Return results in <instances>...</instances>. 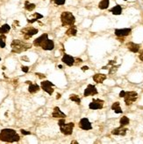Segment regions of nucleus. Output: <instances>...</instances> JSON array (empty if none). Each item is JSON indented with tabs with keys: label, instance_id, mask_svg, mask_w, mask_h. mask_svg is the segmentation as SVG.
Returning <instances> with one entry per match:
<instances>
[{
	"label": "nucleus",
	"instance_id": "f257e3e1",
	"mask_svg": "<svg viewBox=\"0 0 143 144\" xmlns=\"http://www.w3.org/2000/svg\"><path fill=\"white\" fill-rule=\"evenodd\" d=\"M20 140V136L14 129L4 128L0 132V141L5 142H16Z\"/></svg>",
	"mask_w": 143,
	"mask_h": 144
},
{
	"label": "nucleus",
	"instance_id": "f03ea898",
	"mask_svg": "<svg viewBox=\"0 0 143 144\" xmlns=\"http://www.w3.org/2000/svg\"><path fill=\"white\" fill-rule=\"evenodd\" d=\"M11 47H12V52L21 53L23 52H26V50L30 49L32 47V45L29 43H26V42L22 41V40H12V44H11Z\"/></svg>",
	"mask_w": 143,
	"mask_h": 144
},
{
	"label": "nucleus",
	"instance_id": "7ed1b4c3",
	"mask_svg": "<svg viewBox=\"0 0 143 144\" xmlns=\"http://www.w3.org/2000/svg\"><path fill=\"white\" fill-rule=\"evenodd\" d=\"M61 21L63 27H68V26L70 27L75 24L76 18L70 12H63L61 15Z\"/></svg>",
	"mask_w": 143,
	"mask_h": 144
},
{
	"label": "nucleus",
	"instance_id": "20e7f679",
	"mask_svg": "<svg viewBox=\"0 0 143 144\" xmlns=\"http://www.w3.org/2000/svg\"><path fill=\"white\" fill-rule=\"evenodd\" d=\"M58 125L60 127V130L64 136H70L73 133V129H74L75 124L73 122H69V123H66L65 119L61 118V120L58 122Z\"/></svg>",
	"mask_w": 143,
	"mask_h": 144
},
{
	"label": "nucleus",
	"instance_id": "39448f33",
	"mask_svg": "<svg viewBox=\"0 0 143 144\" xmlns=\"http://www.w3.org/2000/svg\"><path fill=\"white\" fill-rule=\"evenodd\" d=\"M138 98V94L134 91H128L126 92V95L124 97V100L126 106H131L134 101H136Z\"/></svg>",
	"mask_w": 143,
	"mask_h": 144
},
{
	"label": "nucleus",
	"instance_id": "423d86ee",
	"mask_svg": "<svg viewBox=\"0 0 143 144\" xmlns=\"http://www.w3.org/2000/svg\"><path fill=\"white\" fill-rule=\"evenodd\" d=\"M38 29L34 27H26L21 30V33L24 35L25 40H28V38H32L33 36H34L35 34L38 33Z\"/></svg>",
	"mask_w": 143,
	"mask_h": 144
},
{
	"label": "nucleus",
	"instance_id": "0eeeda50",
	"mask_svg": "<svg viewBox=\"0 0 143 144\" xmlns=\"http://www.w3.org/2000/svg\"><path fill=\"white\" fill-rule=\"evenodd\" d=\"M40 86H41V89L44 92L47 93L49 95H52L54 93V86L55 85L52 82H50L49 80H43L40 82Z\"/></svg>",
	"mask_w": 143,
	"mask_h": 144
},
{
	"label": "nucleus",
	"instance_id": "6e6552de",
	"mask_svg": "<svg viewBox=\"0 0 143 144\" xmlns=\"http://www.w3.org/2000/svg\"><path fill=\"white\" fill-rule=\"evenodd\" d=\"M104 103L105 101L102 100L100 99H93V100L90 103L89 105V108L91 110H98V109H102L104 106Z\"/></svg>",
	"mask_w": 143,
	"mask_h": 144
},
{
	"label": "nucleus",
	"instance_id": "1a4fd4ad",
	"mask_svg": "<svg viewBox=\"0 0 143 144\" xmlns=\"http://www.w3.org/2000/svg\"><path fill=\"white\" fill-rule=\"evenodd\" d=\"M132 32V29L131 28H123V29H116L114 31V33L115 35L118 37V38H124V37H126L128 35H130Z\"/></svg>",
	"mask_w": 143,
	"mask_h": 144
},
{
	"label": "nucleus",
	"instance_id": "9d476101",
	"mask_svg": "<svg viewBox=\"0 0 143 144\" xmlns=\"http://www.w3.org/2000/svg\"><path fill=\"white\" fill-rule=\"evenodd\" d=\"M96 94H98V90H97L96 86L91 84L88 85L84 90L83 96H84V97H88V96H94Z\"/></svg>",
	"mask_w": 143,
	"mask_h": 144
},
{
	"label": "nucleus",
	"instance_id": "9b49d317",
	"mask_svg": "<svg viewBox=\"0 0 143 144\" xmlns=\"http://www.w3.org/2000/svg\"><path fill=\"white\" fill-rule=\"evenodd\" d=\"M79 128L83 130H90L92 129V126L88 118H83L79 122Z\"/></svg>",
	"mask_w": 143,
	"mask_h": 144
},
{
	"label": "nucleus",
	"instance_id": "f8f14e48",
	"mask_svg": "<svg viewBox=\"0 0 143 144\" xmlns=\"http://www.w3.org/2000/svg\"><path fill=\"white\" fill-rule=\"evenodd\" d=\"M40 47L45 51H51L55 47V43L52 40L47 38L44 42H42V44L40 45Z\"/></svg>",
	"mask_w": 143,
	"mask_h": 144
},
{
	"label": "nucleus",
	"instance_id": "ddd939ff",
	"mask_svg": "<svg viewBox=\"0 0 143 144\" xmlns=\"http://www.w3.org/2000/svg\"><path fill=\"white\" fill-rule=\"evenodd\" d=\"M62 61L69 66H72L75 64V58L69 54H64L62 58Z\"/></svg>",
	"mask_w": 143,
	"mask_h": 144
},
{
	"label": "nucleus",
	"instance_id": "4468645a",
	"mask_svg": "<svg viewBox=\"0 0 143 144\" xmlns=\"http://www.w3.org/2000/svg\"><path fill=\"white\" fill-rule=\"evenodd\" d=\"M128 129L125 127H119L117 128H114L113 130L112 131V134L113 136H124L126 134V132H127Z\"/></svg>",
	"mask_w": 143,
	"mask_h": 144
},
{
	"label": "nucleus",
	"instance_id": "2eb2a0df",
	"mask_svg": "<svg viewBox=\"0 0 143 144\" xmlns=\"http://www.w3.org/2000/svg\"><path fill=\"white\" fill-rule=\"evenodd\" d=\"M26 84L29 85V88H28V91H29L30 94H35L40 90V86L38 84H35V83H33L30 80H26Z\"/></svg>",
	"mask_w": 143,
	"mask_h": 144
},
{
	"label": "nucleus",
	"instance_id": "dca6fc26",
	"mask_svg": "<svg viewBox=\"0 0 143 144\" xmlns=\"http://www.w3.org/2000/svg\"><path fill=\"white\" fill-rule=\"evenodd\" d=\"M126 47H127V49L129 50L130 52H134V53H137L139 51H140V46L139 45V44L133 43V42H129V43L126 44Z\"/></svg>",
	"mask_w": 143,
	"mask_h": 144
},
{
	"label": "nucleus",
	"instance_id": "f3484780",
	"mask_svg": "<svg viewBox=\"0 0 143 144\" xmlns=\"http://www.w3.org/2000/svg\"><path fill=\"white\" fill-rule=\"evenodd\" d=\"M107 76L105 75V74H97L95 75H93V77H92V79H93V80L95 81L96 83H98V84H101V83H103L104 81L106 80Z\"/></svg>",
	"mask_w": 143,
	"mask_h": 144
},
{
	"label": "nucleus",
	"instance_id": "a211bd4d",
	"mask_svg": "<svg viewBox=\"0 0 143 144\" xmlns=\"http://www.w3.org/2000/svg\"><path fill=\"white\" fill-rule=\"evenodd\" d=\"M52 116L54 118H65L66 114L63 113V112L61 111V109L58 108V106H55L54 108V111L53 114H52Z\"/></svg>",
	"mask_w": 143,
	"mask_h": 144
},
{
	"label": "nucleus",
	"instance_id": "6ab92c4d",
	"mask_svg": "<svg viewBox=\"0 0 143 144\" xmlns=\"http://www.w3.org/2000/svg\"><path fill=\"white\" fill-rule=\"evenodd\" d=\"M47 38H48V34L47 33H44L41 36H40L39 38H37L36 40L33 41V46H40V45L42 44V42L45 41Z\"/></svg>",
	"mask_w": 143,
	"mask_h": 144
},
{
	"label": "nucleus",
	"instance_id": "aec40b11",
	"mask_svg": "<svg viewBox=\"0 0 143 144\" xmlns=\"http://www.w3.org/2000/svg\"><path fill=\"white\" fill-rule=\"evenodd\" d=\"M66 35L69 37H74V36H76L77 34V30H76V27L75 26H72L69 28V29L66 31Z\"/></svg>",
	"mask_w": 143,
	"mask_h": 144
},
{
	"label": "nucleus",
	"instance_id": "412c9836",
	"mask_svg": "<svg viewBox=\"0 0 143 144\" xmlns=\"http://www.w3.org/2000/svg\"><path fill=\"white\" fill-rule=\"evenodd\" d=\"M110 12H112L113 15H121V13H122V7L119 4H117L111 9Z\"/></svg>",
	"mask_w": 143,
	"mask_h": 144
},
{
	"label": "nucleus",
	"instance_id": "4be33fe9",
	"mask_svg": "<svg viewBox=\"0 0 143 144\" xmlns=\"http://www.w3.org/2000/svg\"><path fill=\"white\" fill-rule=\"evenodd\" d=\"M112 110H113L116 114H122L123 113L122 109H121V108H120V103H119V101H116V102H114L113 104H112Z\"/></svg>",
	"mask_w": 143,
	"mask_h": 144
},
{
	"label": "nucleus",
	"instance_id": "5701e85b",
	"mask_svg": "<svg viewBox=\"0 0 143 144\" xmlns=\"http://www.w3.org/2000/svg\"><path fill=\"white\" fill-rule=\"evenodd\" d=\"M109 4H110V0H101L98 4V8L100 10H105L109 7Z\"/></svg>",
	"mask_w": 143,
	"mask_h": 144
},
{
	"label": "nucleus",
	"instance_id": "b1692460",
	"mask_svg": "<svg viewBox=\"0 0 143 144\" xmlns=\"http://www.w3.org/2000/svg\"><path fill=\"white\" fill-rule=\"evenodd\" d=\"M11 30V26L8 24H5L2 26H0V34H5L8 33Z\"/></svg>",
	"mask_w": 143,
	"mask_h": 144
},
{
	"label": "nucleus",
	"instance_id": "393cba45",
	"mask_svg": "<svg viewBox=\"0 0 143 144\" xmlns=\"http://www.w3.org/2000/svg\"><path fill=\"white\" fill-rule=\"evenodd\" d=\"M129 123H130V120L127 116H122L120 120H119V124H120L121 127H126V126H127Z\"/></svg>",
	"mask_w": 143,
	"mask_h": 144
},
{
	"label": "nucleus",
	"instance_id": "a878e982",
	"mask_svg": "<svg viewBox=\"0 0 143 144\" xmlns=\"http://www.w3.org/2000/svg\"><path fill=\"white\" fill-rule=\"evenodd\" d=\"M69 100H70L71 101H73V102L76 103L77 105L81 104V99H80L79 96L76 95V94H71L70 96H69Z\"/></svg>",
	"mask_w": 143,
	"mask_h": 144
},
{
	"label": "nucleus",
	"instance_id": "bb28decb",
	"mask_svg": "<svg viewBox=\"0 0 143 144\" xmlns=\"http://www.w3.org/2000/svg\"><path fill=\"white\" fill-rule=\"evenodd\" d=\"M35 4L33 3H29L28 1H26V3H25V9L26 10H27L28 12H32V10H33L35 9Z\"/></svg>",
	"mask_w": 143,
	"mask_h": 144
},
{
	"label": "nucleus",
	"instance_id": "cd10ccee",
	"mask_svg": "<svg viewBox=\"0 0 143 144\" xmlns=\"http://www.w3.org/2000/svg\"><path fill=\"white\" fill-rule=\"evenodd\" d=\"M5 40H6V36L5 34H1V36H0V48H5L6 46Z\"/></svg>",
	"mask_w": 143,
	"mask_h": 144
},
{
	"label": "nucleus",
	"instance_id": "c85d7f7f",
	"mask_svg": "<svg viewBox=\"0 0 143 144\" xmlns=\"http://www.w3.org/2000/svg\"><path fill=\"white\" fill-rule=\"evenodd\" d=\"M119 66H112L110 68V70H109V74H114L116 72H117L118 68H119Z\"/></svg>",
	"mask_w": 143,
	"mask_h": 144
},
{
	"label": "nucleus",
	"instance_id": "c756f323",
	"mask_svg": "<svg viewBox=\"0 0 143 144\" xmlns=\"http://www.w3.org/2000/svg\"><path fill=\"white\" fill-rule=\"evenodd\" d=\"M54 2H55L57 5H63L64 4H65L66 0H54Z\"/></svg>",
	"mask_w": 143,
	"mask_h": 144
},
{
	"label": "nucleus",
	"instance_id": "7c9ffc66",
	"mask_svg": "<svg viewBox=\"0 0 143 144\" xmlns=\"http://www.w3.org/2000/svg\"><path fill=\"white\" fill-rule=\"evenodd\" d=\"M33 17H34L35 18H37V19L39 20V19H40V18H43V15H41V14L38 13V12H35V13L33 14Z\"/></svg>",
	"mask_w": 143,
	"mask_h": 144
},
{
	"label": "nucleus",
	"instance_id": "2f4dec72",
	"mask_svg": "<svg viewBox=\"0 0 143 144\" xmlns=\"http://www.w3.org/2000/svg\"><path fill=\"white\" fill-rule=\"evenodd\" d=\"M20 132H21V134H24V136H30V134H31V132H29V131L25 130V129H21V130H20Z\"/></svg>",
	"mask_w": 143,
	"mask_h": 144
},
{
	"label": "nucleus",
	"instance_id": "473e14b6",
	"mask_svg": "<svg viewBox=\"0 0 143 144\" xmlns=\"http://www.w3.org/2000/svg\"><path fill=\"white\" fill-rule=\"evenodd\" d=\"M21 70H22L24 72H27L28 71H29V67L25 66H21Z\"/></svg>",
	"mask_w": 143,
	"mask_h": 144
},
{
	"label": "nucleus",
	"instance_id": "72a5a7b5",
	"mask_svg": "<svg viewBox=\"0 0 143 144\" xmlns=\"http://www.w3.org/2000/svg\"><path fill=\"white\" fill-rule=\"evenodd\" d=\"M36 74L37 76H38L40 79H44V78H46V75L45 74H40V72H36Z\"/></svg>",
	"mask_w": 143,
	"mask_h": 144
},
{
	"label": "nucleus",
	"instance_id": "f704fd0d",
	"mask_svg": "<svg viewBox=\"0 0 143 144\" xmlns=\"http://www.w3.org/2000/svg\"><path fill=\"white\" fill-rule=\"evenodd\" d=\"M38 21V19L37 18H33V19H27V22L29 23V24H33V23H34V22H37Z\"/></svg>",
	"mask_w": 143,
	"mask_h": 144
},
{
	"label": "nucleus",
	"instance_id": "c9c22d12",
	"mask_svg": "<svg viewBox=\"0 0 143 144\" xmlns=\"http://www.w3.org/2000/svg\"><path fill=\"white\" fill-rule=\"evenodd\" d=\"M125 95H126V91H124V90H121L120 93H119V97H120V98H124Z\"/></svg>",
	"mask_w": 143,
	"mask_h": 144
},
{
	"label": "nucleus",
	"instance_id": "e433bc0d",
	"mask_svg": "<svg viewBox=\"0 0 143 144\" xmlns=\"http://www.w3.org/2000/svg\"><path fill=\"white\" fill-rule=\"evenodd\" d=\"M81 62H83V60H81V58H75V64H79V63H81Z\"/></svg>",
	"mask_w": 143,
	"mask_h": 144
},
{
	"label": "nucleus",
	"instance_id": "4c0bfd02",
	"mask_svg": "<svg viewBox=\"0 0 143 144\" xmlns=\"http://www.w3.org/2000/svg\"><path fill=\"white\" fill-rule=\"evenodd\" d=\"M115 63H116V61H115V60H110V61L108 62V66H113Z\"/></svg>",
	"mask_w": 143,
	"mask_h": 144
},
{
	"label": "nucleus",
	"instance_id": "58836bf2",
	"mask_svg": "<svg viewBox=\"0 0 143 144\" xmlns=\"http://www.w3.org/2000/svg\"><path fill=\"white\" fill-rule=\"evenodd\" d=\"M81 70L83 71V72H85V71L89 70V66H82Z\"/></svg>",
	"mask_w": 143,
	"mask_h": 144
},
{
	"label": "nucleus",
	"instance_id": "ea45409f",
	"mask_svg": "<svg viewBox=\"0 0 143 144\" xmlns=\"http://www.w3.org/2000/svg\"><path fill=\"white\" fill-rule=\"evenodd\" d=\"M21 60H26V62H29V58H28L26 56H22L21 57Z\"/></svg>",
	"mask_w": 143,
	"mask_h": 144
},
{
	"label": "nucleus",
	"instance_id": "a19ab883",
	"mask_svg": "<svg viewBox=\"0 0 143 144\" xmlns=\"http://www.w3.org/2000/svg\"><path fill=\"white\" fill-rule=\"evenodd\" d=\"M139 58H140V60L143 62V53H140V54L139 55Z\"/></svg>",
	"mask_w": 143,
	"mask_h": 144
},
{
	"label": "nucleus",
	"instance_id": "79ce46f5",
	"mask_svg": "<svg viewBox=\"0 0 143 144\" xmlns=\"http://www.w3.org/2000/svg\"><path fill=\"white\" fill-rule=\"evenodd\" d=\"M60 97H61V94H57V97H56V99H57V100L60 99Z\"/></svg>",
	"mask_w": 143,
	"mask_h": 144
},
{
	"label": "nucleus",
	"instance_id": "37998d69",
	"mask_svg": "<svg viewBox=\"0 0 143 144\" xmlns=\"http://www.w3.org/2000/svg\"><path fill=\"white\" fill-rule=\"evenodd\" d=\"M71 143H72V144H74V143L78 144V142H76V141H72V142H71Z\"/></svg>",
	"mask_w": 143,
	"mask_h": 144
},
{
	"label": "nucleus",
	"instance_id": "c03bdc74",
	"mask_svg": "<svg viewBox=\"0 0 143 144\" xmlns=\"http://www.w3.org/2000/svg\"><path fill=\"white\" fill-rule=\"evenodd\" d=\"M58 67H59V68H60V69H62V66H61V65H60V66H58Z\"/></svg>",
	"mask_w": 143,
	"mask_h": 144
},
{
	"label": "nucleus",
	"instance_id": "a18cd8bd",
	"mask_svg": "<svg viewBox=\"0 0 143 144\" xmlns=\"http://www.w3.org/2000/svg\"><path fill=\"white\" fill-rule=\"evenodd\" d=\"M141 53H143V50H142V52H141Z\"/></svg>",
	"mask_w": 143,
	"mask_h": 144
},
{
	"label": "nucleus",
	"instance_id": "49530a36",
	"mask_svg": "<svg viewBox=\"0 0 143 144\" xmlns=\"http://www.w3.org/2000/svg\"><path fill=\"white\" fill-rule=\"evenodd\" d=\"M124 1H127V0H124Z\"/></svg>",
	"mask_w": 143,
	"mask_h": 144
},
{
	"label": "nucleus",
	"instance_id": "de8ad7c7",
	"mask_svg": "<svg viewBox=\"0 0 143 144\" xmlns=\"http://www.w3.org/2000/svg\"><path fill=\"white\" fill-rule=\"evenodd\" d=\"M0 61H1V58H0Z\"/></svg>",
	"mask_w": 143,
	"mask_h": 144
}]
</instances>
